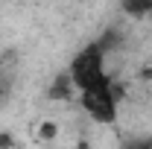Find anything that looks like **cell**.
<instances>
[{"label": "cell", "instance_id": "3957f363", "mask_svg": "<svg viewBox=\"0 0 152 149\" xmlns=\"http://www.w3.org/2000/svg\"><path fill=\"white\" fill-rule=\"evenodd\" d=\"M47 96H50V102H70L76 96V85H73V79H70L67 70H61V73L53 76V82L47 88Z\"/></svg>", "mask_w": 152, "mask_h": 149}, {"label": "cell", "instance_id": "7a4b0ae2", "mask_svg": "<svg viewBox=\"0 0 152 149\" xmlns=\"http://www.w3.org/2000/svg\"><path fill=\"white\" fill-rule=\"evenodd\" d=\"M79 105H82V111L88 114L96 126H114V123H117L120 99L114 96L111 85H105V88H88V91H79Z\"/></svg>", "mask_w": 152, "mask_h": 149}, {"label": "cell", "instance_id": "8992f818", "mask_svg": "<svg viewBox=\"0 0 152 149\" xmlns=\"http://www.w3.org/2000/svg\"><path fill=\"white\" fill-rule=\"evenodd\" d=\"M58 131H61V126H58L56 120H41L38 123V131H35V140L38 143H53L58 137Z\"/></svg>", "mask_w": 152, "mask_h": 149}, {"label": "cell", "instance_id": "30bf717a", "mask_svg": "<svg viewBox=\"0 0 152 149\" xmlns=\"http://www.w3.org/2000/svg\"><path fill=\"white\" fill-rule=\"evenodd\" d=\"M137 76H140L143 82H152V64H146V67H140V70H137Z\"/></svg>", "mask_w": 152, "mask_h": 149}, {"label": "cell", "instance_id": "5b68a950", "mask_svg": "<svg viewBox=\"0 0 152 149\" xmlns=\"http://www.w3.org/2000/svg\"><path fill=\"white\" fill-rule=\"evenodd\" d=\"M152 9V0H120V12L132 20H146Z\"/></svg>", "mask_w": 152, "mask_h": 149}, {"label": "cell", "instance_id": "6da1fadb", "mask_svg": "<svg viewBox=\"0 0 152 149\" xmlns=\"http://www.w3.org/2000/svg\"><path fill=\"white\" fill-rule=\"evenodd\" d=\"M105 53H102V47L91 41V44H85L79 53L73 56L70 61V67H67V73L73 79L76 91H88V88H105V85H111L114 76L108 73V67H105Z\"/></svg>", "mask_w": 152, "mask_h": 149}, {"label": "cell", "instance_id": "52a82bcc", "mask_svg": "<svg viewBox=\"0 0 152 149\" xmlns=\"http://www.w3.org/2000/svg\"><path fill=\"white\" fill-rule=\"evenodd\" d=\"M9 99H12V79L3 73V76H0V108H3Z\"/></svg>", "mask_w": 152, "mask_h": 149}, {"label": "cell", "instance_id": "ba28073f", "mask_svg": "<svg viewBox=\"0 0 152 149\" xmlns=\"http://www.w3.org/2000/svg\"><path fill=\"white\" fill-rule=\"evenodd\" d=\"M12 146H18V137L12 131H0V149H12Z\"/></svg>", "mask_w": 152, "mask_h": 149}, {"label": "cell", "instance_id": "8fae6325", "mask_svg": "<svg viewBox=\"0 0 152 149\" xmlns=\"http://www.w3.org/2000/svg\"><path fill=\"white\" fill-rule=\"evenodd\" d=\"M149 20H152V9H149Z\"/></svg>", "mask_w": 152, "mask_h": 149}, {"label": "cell", "instance_id": "277c9868", "mask_svg": "<svg viewBox=\"0 0 152 149\" xmlns=\"http://www.w3.org/2000/svg\"><path fill=\"white\" fill-rule=\"evenodd\" d=\"M123 41H126V35H123V29H120V26H108L105 32H99V38H96V44L102 47V53H105V56L117 53V50L123 47Z\"/></svg>", "mask_w": 152, "mask_h": 149}, {"label": "cell", "instance_id": "9c48e42d", "mask_svg": "<svg viewBox=\"0 0 152 149\" xmlns=\"http://www.w3.org/2000/svg\"><path fill=\"white\" fill-rule=\"evenodd\" d=\"M126 146H137V149H149L152 146V137H146V134H143V137H134V140H126Z\"/></svg>", "mask_w": 152, "mask_h": 149}]
</instances>
